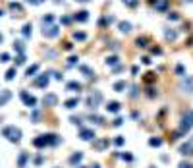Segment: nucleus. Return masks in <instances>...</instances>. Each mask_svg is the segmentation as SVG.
<instances>
[{
  "label": "nucleus",
  "instance_id": "obj_1",
  "mask_svg": "<svg viewBox=\"0 0 193 168\" xmlns=\"http://www.w3.org/2000/svg\"><path fill=\"white\" fill-rule=\"evenodd\" d=\"M2 135L8 141H12V143H19V141H22V129L15 128V126H6V128H2Z\"/></svg>",
  "mask_w": 193,
  "mask_h": 168
},
{
  "label": "nucleus",
  "instance_id": "obj_2",
  "mask_svg": "<svg viewBox=\"0 0 193 168\" xmlns=\"http://www.w3.org/2000/svg\"><path fill=\"white\" fill-rule=\"evenodd\" d=\"M191 128H193V110H185V114L181 116V122H180V132L187 133Z\"/></svg>",
  "mask_w": 193,
  "mask_h": 168
},
{
  "label": "nucleus",
  "instance_id": "obj_3",
  "mask_svg": "<svg viewBox=\"0 0 193 168\" xmlns=\"http://www.w3.org/2000/svg\"><path fill=\"white\" fill-rule=\"evenodd\" d=\"M101 102H102V93H101V91H93L91 95L87 97V101H85L87 108H91V110H97Z\"/></svg>",
  "mask_w": 193,
  "mask_h": 168
},
{
  "label": "nucleus",
  "instance_id": "obj_4",
  "mask_svg": "<svg viewBox=\"0 0 193 168\" xmlns=\"http://www.w3.org/2000/svg\"><path fill=\"white\" fill-rule=\"evenodd\" d=\"M180 89L184 93H193V76H184V77H181Z\"/></svg>",
  "mask_w": 193,
  "mask_h": 168
},
{
  "label": "nucleus",
  "instance_id": "obj_5",
  "mask_svg": "<svg viewBox=\"0 0 193 168\" xmlns=\"http://www.w3.org/2000/svg\"><path fill=\"white\" fill-rule=\"evenodd\" d=\"M79 137L83 139V141H95V129L93 128H81L79 129Z\"/></svg>",
  "mask_w": 193,
  "mask_h": 168
},
{
  "label": "nucleus",
  "instance_id": "obj_6",
  "mask_svg": "<svg viewBox=\"0 0 193 168\" xmlns=\"http://www.w3.org/2000/svg\"><path fill=\"white\" fill-rule=\"evenodd\" d=\"M19 97H22V101L27 104L29 108H35V104H37V99H35L33 95H29L27 91H22V93H19Z\"/></svg>",
  "mask_w": 193,
  "mask_h": 168
},
{
  "label": "nucleus",
  "instance_id": "obj_7",
  "mask_svg": "<svg viewBox=\"0 0 193 168\" xmlns=\"http://www.w3.org/2000/svg\"><path fill=\"white\" fill-rule=\"evenodd\" d=\"M43 104L45 106H56V104H58V97H56L54 93H48V95H45Z\"/></svg>",
  "mask_w": 193,
  "mask_h": 168
},
{
  "label": "nucleus",
  "instance_id": "obj_8",
  "mask_svg": "<svg viewBox=\"0 0 193 168\" xmlns=\"http://www.w3.org/2000/svg\"><path fill=\"white\" fill-rule=\"evenodd\" d=\"M180 153L184 156H191L193 155V143H191V141H189V143H184L180 147Z\"/></svg>",
  "mask_w": 193,
  "mask_h": 168
},
{
  "label": "nucleus",
  "instance_id": "obj_9",
  "mask_svg": "<svg viewBox=\"0 0 193 168\" xmlns=\"http://www.w3.org/2000/svg\"><path fill=\"white\" fill-rule=\"evenodd\" d=\"M120 108H122V104H120L118 101H108V104H106V110H108V112H112V114L120 112Z\"/></svg>",
  "mask_w": 193,
  "mask_h": 168
},
{
  "label": "nucleus",
  "instance_id": "obj_10",
  "mask_svg": "<svg viewBox=\"0 0 193 168\" xmlns=\"http://www.w3.org/2000/svg\"><path fill=\"white\" fill-rule=\"evenodd\" d=\"M66 89L70 93H79L81 91V83H77V81H68L66 83Z\"/></svg>",
  "mask_w": 193,
  "mask_h": 168
},
{
  "label": "nucleus",
  "instance_id": "obj_11",
  "mask_svg": "<svg viewBox=\"0 0 193 168\" xmlns=\"http://www.w3.org/2000/svg\"><path fill=\"white\" fill-rule=\"evenodd\" d=\"M112 89H114V91H116V93H124V91H126V89H128V81L120 79V81H116V83H114V85H112Z\"/></svg>",
  "mask_w": 193,
  "mask_h": 168
},
{
  "label": "nucleus",
  "instance_id": "obj_12",
  "mask_svg": "<svg viewBox=\"0 0 193 168\" xmlns=\"http://www.w3.org/2000/svg\"><path fill=\"white\" fill-rule=\"evenodd\" d=\"M10 99H12V93H10L8 89H2V91H0V106H2V104H6Z\"/></svg>",
  "mask_w": 193,
  "mask_h": 168
},
{
  "label": "nucleus",
  "instance_id": "obj_13",
  "mask_svg": "<svg viewBox=\"0 0 193 168\" xmlns=\"http://www.w3.org/2000/svg\"><path fill=\"white\" fill-rule=\"evenodd\" d=\"M43 35L45 37H56V35H58V27H56V25H50V27H46L43 31Z\"/></svg>",
  "mask_w": 193,
  "mask_h": 168
},
{
  "label": "nucleus",
  "instance_id": "obj_14",
  "mask_svg": "<svg viewBox=\"0 0 193 168\" xmlns=\"http://www.w3.org/2000/svg\"><path fill=\"white\" fill-rule=\"evenodd\" d=\"M35 85L37 87H46L48 85V76H39L37 79H35Z\"/></svg>",
  "mask_w": 193,
  "mask_h": 168
},
{
  "label": "nucleus",
  "instance_id": "obj_15",
  "mask_svg": "<svg viewBox=\"0 0 193 168\" xmlns=\"http://www.w3.org/2000/svg\"><path fill=\"white\" fill-rule=\"evenodd\" d=\"M81 160H83V153H79V151L70 156V164H79Z\"/></svg>",
  "mask_w": 193,
  "mask_h": 168
},
{
  "label": "nucleus",
  "instance_id": "obj_16",
  "mask_svg": "<svg viewBox=\"0 0 193 168\" xmlns=\"http://www.w3.org/2000/svg\"><path fill=\"white\" fill-rule=\"evenodd\" d=\"M75 19H77V22H87V19H89V12H85V10H81V12H77L75 14Z\"/></svg>",
  "mask_w": 193,
  "mask_h": 168
},
{
  "label": "nucleus",
  "instance_id": "obj_17",
  "mask_svg": "<svg viewBox=\"0 0 193 168\" xmlns=\"http://www.w3.org/2000/svg\"><path fill=\"white\" fill-rule=\"evenodd\" d=\"M27 160H29V153H22V155H19V159H18V166L23 168L25 164H27Z\"/></svg>",
  "mask_w": 193,
  "mask_h": 168
},
{
  "label": "nucleus",
  "instance_id": "obj_18",
  "mask_svg": "<svg viewBox=\"0 0 193 168\" xmlns=\"http://www.w3.org/2000/svg\"><path fill=\"white\" fill-rule=\"evenodd\" d=\"M108 143H110L108 139H98V141H93V147L95 149H104V147H108Z\"/></svg>",
  "mask_w": 193,
  "mask_h": 168
},
{
  "label": "nucleus",
  "instance_id": "obj_19",
  "mask_svg": "<svg viewBox=\"0 0 193 168\" xmlns=\"http://www.w3.org/2000/svg\"><path fill=\"white\" fill-rule=\"evenodd\" d=\"M77 104H79V99H77V97H74V99H70V101H66V102H64V106L72 110V108H75Z\"/></svg>",
  "mask_w": 193,
  "mask_h": 168
},
{
  "label": "nucleus",
  "instance_id": "obj_20",
  "mask_svg": "<svg viewBox=\"0 0 193 168\" xmlns=\"http://www.w3.org/2000/svg\"><path fill=\"white\" fill-rule=\"evenodd\" d=\"M79 72H81L85 77H93V70H91L89 66H85V64H81V66H79Z\"/></svg>",
  "mask_w": 193,
  "mask_h": 168
},
{
  "label": "nucleus",
  "instance_id": "obj_21",
  "mask_svg": "<svg viewBox=\"0 0 193 168\" xmlns=\"http://www.w3.org/2000/svg\"><path fill=\"white\" fill-rule=\"evenodd\" d=\"M120 31H122V33H129V31H131V23L129 22H120Z\"/></svg>",
  "mask_w": 193,
  "mask_h": 168
},
{
  "label": "nucleus",
  "instance_id": "obj_22",
  "mask_svg": "<svg viewBox=\"0 0 193 168\" xmlns=\"http://www.w3.org/2000/svg\"><path fill=\"white\" fill-rule=\"evenodd\" d=\"M164 37H166L168 41H176V37H178V33H176L174 29H168V31L164 33Z\"/></svg>",
  "mask_w": 193,
  "mask_h": 168
},
{
  "label": "nucleus",
  "instance_id": "obj_23",
  "mask_svg": "<svg viewBox=\"0 0 193 168\" xmlns=\"http://www.w3.org/2000/svg\"><path fill=\"white\" fill-rule=\"evenodd\" d=\"M106 64H108V66H118V64H120V58H118V56H108V58H106Z\"/></svg>",
  "mask_w": 193,
  "mask_h": 168
},
{
  "label": "nucleus",
  "instance_id": "obj_24",
  "mask_svg": "<svg viewBox=\"0 0 193 168\" xmlns=\"http://www.w3.org/2000/svg\"><path fill=\"white\" fill-rule=\"evenodd\" d=\"M147 43H149V41H147V37H139V39L135 41V45H137L139 49H145V46H147Z\"/></svg>",
  "mask_w": 193,
  "mask_h": 168
},
{
  "label": "nucleus",
  "instance_id": "obj_25",
  "mask_svg": "<svg viewBox=\"0 0 193 168\" xmlns=\"http://www.w3.org/2000/svg\"><path fill=\"white\" fill-rule=\"evenodd\" d=\"M149 145L151 147H160V145H162V139H160V137H151L149 139Z\"/></svg>",
  "mask_w": 193,
  "mask_h": 168
},
{
  "label": "nucleus",
  "instance_id": "obj_26",
  "mask_svg": "<svg viewBox=\"0 0 193 168\" xmlns=\"http://www.w3.org/2000/svg\"><path fill=\"white\" fill-rule=\"evenodd\" d=\"M155 8H156V10H160V12H164V10L168 8V2H166V0H160V2H156V4H155Z\"/></svg>",
  "mask_w": 193,
  "mask_h": 168
},
{
  "label": "nucleus",
  "instance_id": "obj_27",
  "mask_svg": "<svg viewBox=\"0 0 193 168\" xmlns=\"http://www.w3.org/2000/svg\"><path fill=\"white\" fill-rule=\"evenodd\" d=\"M89 120H91V122H95V124H104V118L98 116V114H91Z\"/></svg>",
  "mask_w": 193,
  "mask_h": 168
},
{
  "label": "nucleus",
  "instance_id": "obj_28",
  "mask_svg": "<svg viewBox=\"0 0 193 168\" xmlns=\"http://www.w3.org/2000/svg\"><path fill=\"white\" fill-rule=\"evenodd\" d=\"M37 72H39V66L35 64V66L27 68V72H25V73H27V77H31V76H35V73H37Z\"/></svg>",
  "mask_w": 193,
  "mask_h": 168
},
{
  "label": "nucleus",
  "instance_id": "obj_29",
  "mask_svg": "<svg viewBox=\"0 0 193 168\" xmlns=\"http://www.w3.org/2000/svg\"><path fill=\"white\" fill-rule=\"evenodd\" d=\"M74 39H77V41H85L87 35L83 33V31H75V33H74Z\"/></svg>",
  "mask_w": 193,
  "mask_h": 168
},
{
  "label": "nucleus",
  "instance_id": "obj_30",
  "mask_svg": "<svg viewBox=\"0 0 193 168\" xmlns=\"http://www.w3.org/2000/svg\"><path fill=\"white\" fill-rule=\"evenodd\" d=\"M14 77H15V68H10V70L6 72V79H8V81H12Z\"/></svg>",
  "mask_w": 193,
  "mask_h": 168
},
{
  "label": "nucleus",
  "instance_id": "obj_31",
  "mask_svg": "<svg viewBox=\"0 0 193 168\" xmlns=\"http://www.w3.org/2000/svg\"><path fill=\"white\" fill-rule=\"evenodd\" d=\"M176 73H178V76H181V77H184V76H185V68L181 66V64H178V66H176Z\"/></svg>",
  "mask_w": 193,
  "mask_h": 168
},
{
  "label": "nucleus",
  "instance_id": "obj_32",
  "mask_svg": "<svg viewBox=\"0 0 193 168\" xmlns=\"http://www.w3.org/2000/svg\"><path fill=\"white\" fill-rule=\"evenodd\" d=\"M137 95H139V87H137V85H133V87H131V91H129V97L135 99Z\"/></svg>",
  "mask_w": 193,
  "mask_h": 168
},
{
  "label": "nucleus",
  "instance_id": "obj_33",
  "mask_svg": "<svg viewBox=\"0 0 193 168\" xmlns=\"http://www.w3.org/2000/svg\"><path fill=\"white\" fill-rule=\"evenodd\" d=\"M124 4H126V6H129V8H135L139 4V0H124Z\"/></svg>",
  "mask_w": 193,
  "mask_h": 168
},
{
  "label": "nucleus",
  "instance_id": "obj_34",
  "mask_svg": "<svg viewBox=\"0 0 193 168\" xmlns=\"http://www.w3.org/2000/svg\"><path fill=\"white\" fill-rule=\"evenodd\" d=\"M14 49L18 50V52H23V43H22V41H15V43H14Z\"/></svg>",
  "mask_w": 193,
  "mask_h": 168
},
{
  "label": "nucleus",
  "instance_id": "obj_35",
  "mask_svg": "<svg viewBox=\"0 0 193 168\" xmlns=\"http://www.w3.org/2000/svg\"><path fill=\"white\" fill-rule=\"evenodd\" d=\"M114 145H116V147H122L124 145V137H122V135H118V137L114 139Z\"/></svg>",
  "mask_w": 193,
  "mask_h": 168
},
{
  "label": "nucleus",
  "instance_id": "obj_36",
  "mask_svg": "<svg viewBox=\"0 0 193 168\" xmlns=\"http://www.w3.org/2000/svg\"><path fill=\"white\" fill-rule=\"evenodd\" d=\"M120 156H122L126 162H131V160H133V155H129V153H124V155H120Z\"/></svg>",
  "mask_w": 193,
  "mask_h": 168
},
{
  "label": "nucleus",
  "instance_id": "obj_37",
  "mask_svg": "<svg viewBox=\"0 0 193 168\" xmlns=\"http://www.w3.org/2000/svg\"><path fill=\"white\" fill-rule=\"evenodd\" d=\"M77 64V56H70L68 58V66H75Z\"/></svg>",
  "mask_w": 193,
  "mask_h": 168
},
{
  "label": "nucleus",
  "instance_id": "obj_38",
  "mask_svg": "<svg viewBox=\"0 0 193 168\" xmlns=\"http://www.w3.org/2000/svg\"><path fill=\"white\" fill-rule=\"evenodd\" d=\"M70 122H72V124H75V126H79V124H81V118H79V116H72V118H70Z\"/></svg>",
  "mask_w": 193,
  "mask_h": 168
},
{
  "label": "nucleus",
  "instance_id": "obj_39",
  "mask_svg": "<svg viewBox=\"0 0 193 168\" xmlns=\"http://www.w3.org/2000/svg\"><path fill=\"white\" fill-rule=\"evenodd\" d=\"M10 8H12V10H15V12H19V14H22V6H19V4L12 2V4H10Z\"/></svg>",
  "mask_w": 193,
  "mask_h": 168
},
{
  "label": "nucleus",
  "instance_id": "obj_40",
  "mask_svg": "<svg viewBox=\"0 0 193 168\" xmlns=\"http://www.w3.org/2000/svg\"><path fill=\"white\" fill-rule=\"evenodd\" d=\"M168 19H172V22H178V19H180V15L176 14V12H172V14H168Z\"/></svg>",
  "mask_w": 193,
  "mask_h": 168
},
{
  "label": "nucleus",
  "instance_id": "obj_41",
  "mask_svg": "<svg viewBox=\"0 0 193 168\" xmlns=\"http://www.w3.org/2000/svg\"><path fill=\"white\" fill-rule=\"evenodd\" d=\"M178 168H193V164H191V162H187V160H184V162H180Z\"/></svg>",
  "mask_w": 193,
  "mask_h": 168
},
{
  "label": "nucleus",
  "instance_id": "obj_42",
  "mask_svg": "<svg viewBox=\"0 0 193 168\" xmlns=\"http://www.w3.org/2000/svg\"><path fill=\"white\" fill-rule=\"evenodd\" d=\"M23 35H25V37H29V35H31V25H29V23L23 27Z\"/></svg>",
  "mask_w": 193,
  "mask_h": 168
},
{
  "label": "nucleus",
  "instance_id": "obj_43",
  "mask_svg": "<svg viewBox=\"0 0 193 168\" xmlns=\"http://www.w3.org/2000/svg\"><path fill=\"white\" fill-rule=\"evenodd\" d=\"M155 77H156V76H155V73H153V72H149V73H145V79H147V81H153V79H155Z\"/></svg>",
  "mask_w": 193,
  "mask_h": 168
},
{
  "label": "nucleus",
  "instance_id": "obj_44",
  "mask_svg": "<svg viewBox=\"0 0 193 168\" xmlns=\"http://www.w3.org/2000/svg\"><path fill=\"white\" fill-rule=\"evenodd\" d=\"M122 124H124V120H122V118H116V120L112 122V126H114V128H118V126H122Z\"/></svg>",
  "mask_w": 193,
  "mask_h": 168
},
{
  "label": "nucleus",
  "instance_id": "obj_45",
  "mask_svg": "<svg viewBox=\"0 0 193 168\" xmlns=\"http://www.w3.org/2000/svg\"><path fill=\"white\" fill-rule=\"evenodd\" d=\"M147 95H149V97H156V89L149 87V89H147Z\"/></svg>",
  "mask_w": 193,
  "mask_h": 168
},
{
  "label": "nucleus",
  "instance_id": "obj_46",
  "mask_svg": "<svg viewBox=\"0 0 193 168\" xmlns=\"http://www.w3.org/2000/svg\"><path fill=\"white\" fill-rule=\"evenodd\" d=\"M23 62H25V56L23 54H19L18 58H15V64H23Z\"/></svg>",
  "mask_w": 193,
  "mask_h": 168
},
{
  "label": "nucleus",
  "instance_id": "obj_47",
  "mask_svg": "<svg viewBox=\"0 0 193 168\" xmlns=\"http://www.w3.org/2000/svg\"><path fill=\"white\" fill-rule=\"evenodd\" d=\"M8 60H10V54H6V52L0 54V62H8Z\"/></svg>",
  "mask_w": 193,
  "mask_h": 168
},
{
  "label": "nucleus",
  "instance_id": "obj_48",
  "mask_svg": "<svg viewBox=\"0 0 193 168\" xmlns=\"http://www.w3.org/2000/svg\"><path fill=\"white\" fill-rule=\"evenodd\" d=\"M141 60H143V64H147V66L151 64V62H153V60H151V58H149V56H143V58H141Z\"/></svg>",
  "mask_w": 193,
  "mask_h": 168
},
{
  "label": "nucleus",
  "instance_id": "obj_49",
  "mask_svg": "<svg viewBox=\"0 0 193 168\" xmlns=\"http://www.w3.org/2000/svg\"><path fill=\"white\" fill-rule=\"evenodd\" d=\"M64 49H66V50H72V49H74V45H72V43H66Z\"/></svg>",
  "mask_w": 193,
  "mask_h": 168
},
{
  "label": "nucleus",
  "instance_id": "obj_50",
  "mask_svg": "<svg viewBox=\"0 0 193 168\" xmlns=\"http://www.w3.org/2000/svg\"><path fill=\"white\" fill-rule=\"evenodd\" d=\"M29 4H41V2H45V0H27Z\"/></svg>",
  "mask_w": 193,
  "mask_h": 168
},
{
  "label": "nucleus",
  "instance_id": "obj_51",
  "mask_svg": "<svg viewBox=\"0 0 193 168\" xmlns=\"http://www.w3.org/2000/svg\"><path fill=\"white\" fill-rule=\"evenodd\" d=\"M137 72H139V68H137V66H133V68H131V73H133V76H137Z\"/></svg>",
  "mask_w": 193,
  "mask_h": 168
},
{
  "label": "nucleus",
  "instance_id": "obj_52",
  "mask_svg": "<svg viewBox=\"0 0 193 168\" xmlns=\"http://www.w3.org/2000/svg\"><path fill=\"white\" fill-rule=\"evenodd\" d=\"M91 168H101V166H98V164H93V166H91Z\"/></svg>",
  "mask_w": 193,
  "mask_h": 168
},
{
  "label": "nucleus",
  "instance_id": "obj_53",
  "mask_svg": "<svg viewBox=\"0 0 193 168\" xmlns=\"http://www.w3.org/2000/svg\"><path fill=\"white\" fill-rule=\"evenodd\" d=\"M77 2H89V0H77Z\"/></svg>",
  "mask_w": 193,
  "mask_h": 168
},
{
  "label": "nucleus",
  "instance_id": "obj_54",
  "mask_svg": "<svg viewBox=\"0 0 193 168\" xmlns=\"http://www.w3.org/2000/svg\"><path fill=\"white\" fill-rule=\"evenodd\" d=\"M189 45H191V46H193V39H189Z\"/></svg>",
  "mask_w": 193,
  "mask_h": 168
},
{
  "label": "nucleus",
  "instance_id": "obj_55",
  "mask_svg": "<svg viewBox=\"0 0 193 168\" xmlns=\"http://www.w3.org/2000/svg\"><path fill=\"white\" fill-rule=\"evenodd\" d=\"M0 43H2V35H0Z\"/></svg>",
  "mask_w": 193,
  "mask_h": 168
},
{
  "label": "nucleus",
  "instance_id": "obj_56",
  "mask_svg": "<svg viewBox=\"0 0 193 168\" xmlns=\"http://www.w3.org/2000/svg\"><path fill=\"white\" fill-rule=\"evenodd\" d=\"M187 2H193V0H187Z\"/></svg>",
  "mask_w": 193,
  "mask_h": 168
},
{
  "label": "nucleus",
  "instance_id": "obj_57",
  "mask_svg": "<svg viewBox=\"0 0 193 168\" xmlns=\"http://www.w3.org/2000/svg\"><path fill=\"white\" fill-rule=\"evenodd\" d=\"M79 168H85V166H79Z\"/></svg>",
  "mask_w": 193,
  "mask_h": 168
},
{
  "label": "nucleus",
  "instance_id": "obj_58",
  "mask_svg": "<svg viewBox=\"0 0 193 168\" xmlns=\"http://www.w3.org/2000/svg\"><path fill=\"white\" fill-rule=\"evenodd\" d=\"M191 143H193V139H191Z\"/></svg>",
  "mask_w": 193,
  "mask_h": 168
}]
</instances>
